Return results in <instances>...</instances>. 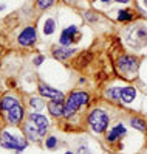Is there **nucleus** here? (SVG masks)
Wrapping results in <instances>:
<instances>
[{"label":"nucleus","instance_id":"obj_18","mask_svg":"<svg viewBox=\"0 0 147 154\" xmlns=\"http://www.w3.org/2000/svg\"><path fill=\"white\" fill-rule=\"evenodd\" d=\"M121 90L122 89H110V90H107V97L118 101V100H121Z\"/></svg>","mask_w":147,"mask_h":154},{"label":"nucleus","instance_id":"obj_11","mask_svg":"<svg viewBox=\"0 0 147 154\" xmlns=\"http://www.w3.org/2000/svg\"><path fill=\"white\" fill-rule=\"evenodd\" d=\"M48 109H50L51 115L60 117L65 112V103H62V100H53L51 103H48Z\"/></svg>","mask_w":147,"mask_h":154},{"label":"nucleus","instance_id":"obj_2","mask_svg":"<svg viewBox=\"0 0 147 154\" xmlns=\"http://www.w3.org/2000/svg\"><path fill=\"white\" fill-rule=\"evenodd\" d=\"M88 125H90V128L93 129L95 132H98V134L104 132L105 128L108 126V115H107V112L101 111V109L91 111L90 115H88Z\"/></svg>","mask_w":147,"mask_h":154},{"label":"nucleus","instance_id":"obj_12","mask_svg":"<svg viewBox=\"0 0 147 154\" xmlns=\"http://www.w3.org/2000/svg\"><path fill=\"white\" fill-rule=\"evenodd\" d=\"M73 53H75V50L65 47V45H62V47H54V48H53V55H54V58H57V59H60V61L70 58Z\"/></svg>","mask_w":147,"mask_h":154},{"label":"nucleus","instance_id":"obj_8","mask_svg":"<svg viewBox=\"0 0 147 154\" xmlns=\"http://www.w3.org/2000/svg\"><path fill=\"white\" fill-rule=\"evenodd\" d=\"M23 119V107L20 104H17L14 107H11L10 111H6V120L11 125H19Z\"/></svg>","mask_w":147,"mask_h":154},{"label":"nucleus","instance_id":"obj_16","mask_svg":"<svg viewBox=\"0 0 147 154\" xmlns=\"http://www.w3.org/2000/svg\"><path fill=\"white\" fill-rule=\"evenodd\" d=\"M135 95H136V90L133 87H125V89L121 90V100L124 103H130L135 98Z\"/></svg>","mask_w":147,"mask_h":154},{"label":"nucleus","instance_id":"obj_13","mask_svg":"<svg viewBox=\"0 0 147 154\" xmlns=\"http://www.w3.org/2000/svg\"><path fill=\"white\" fill-rule=\"evenodd\" d=\"M125 134V128L124 125H116L115 128L110 129V132L107 134V140L108 142H115V140H119Z\"/></svg>","mask_w":147,"mask_h":154},{"label":"nucleus","instance_id":"obj_7","mask_svg":"<svg viewBox=\"0 0 147 154\" xmlns=\"http://www.w3.org/2000/svg\"><path fill=\"white\" fill-rule=\"evenodd\" d=\"M34 42H36V28L34 26H26L19 34V44L28 47V45H33Z\"/></svg>","mask_w":147,"mask_h":154},{"label":"nucleus","instance_id":"obj_23","mask_svg":"<svg viewBox=\"0 0 147 154\" xmlns=\"http://www.w3.org/2000/svg\"><path fill=\"white\" fill-rule=\"evenodd\" d=\"M31 106L36 107V109H42V107H43V103L40 101L39 98H31Z\"/></svg>","mask_w":147,"mask_h":154},{"label":"nucleus","instance_id":"obj_17","mask_svg":"<svg viewBox=\"0 0 147 154\" xmlns=\"http://www.w3.org/2000/svg\"><path fill=\"white\" fill-rule=\"evenodd\" d=\"M54 28H56V20L54 19H47L43 23V33L45 34H51L54 31Z\"/></svg>","mask_w":147,"mask_h":154},{"label":"nucleus","instance_id":"obj_3","mask_svg":"<svg viewBox=\"0 0 147 154\" xmlns=\"http://www.w3.org/2000/svg\"><path fill=\"white\" fill-rule=\"evenodd\" d=\"M0 145L6 149H14V151H23L26 148V142L23 139H17L16 135L10 134V132H2L0 135Z\"/></svg>","mask_w":147,"mask_h":154},{"label":"nucleus","instance_id":"obj_14","mask_svg":"<svg viewBox=\"0 0 147 154\" xmlns=\"http://www.w3.org/2000/svg\"><path fill=\"white\" fill-rule=\"evenodd\" d=\"M23 132L26 134V139H28V140H36L37 137H40L39 131H37V126H36L31 120H30V123H26L23 126Z\"/></svg>","mask_w":147,"mask_h":154},{"label":"nucleus","instance_id":"obj_9","mask_svg":"<svg viewBox=\"0 0 147 154\" xmlns=\"http://www.w3.org/2000/svg\"><path fill=\"white\" fill-rule=\"evenodd\" d=\"M30 120H31L36 126H37V131H39L40 137L47 134V131H48V120L45 119L42 114H31V115H30Z\"/></svg>","mask_w":147,"mask_h":154},{"label":"nucleus","instance_id":"obj_26","mask_svg":"<svg viewBox=\"0 0 147 154\" xmlns=\"http://www.w3.org/2000/svg\"><path fill=\"white\" fill-rule=\"evenodd\" d=\"M144 5H146V6H147V0H144Z\"/></svg>","mask_w":147,"mask_h":154},{"label":"nucleus","instance_id":"obj_6","mask_svg":"<svg viewBox=\"0 0 147 154\" xmlns=\"http://www.w3.org/2000/svg\"><path fill=\"white\" fill-rule=\"evenodd\" d=\"M78 39H79V31H78V28L75 25L65 28L62 31V34H60V44L65 45V47H68V45L73 44V42H76Z\"/></svg>","mask_w":147,"mask_h":154},{"label":"nucleus","instance_id":"obj_21","mask_svg":"<svg viewBox=\"0 0 147 154\" xmlns=\"http://www.w3.org/2000/svg\"><path fill=\"white\" fill-rule=\"evenodd\" d=\"M53 3H54V0H37V6L40 10H47V8H50Z\"/></svg>","mask_w":147,"mask_h":154},{"label":"nucleus","instance_id":"obj_28","mask_svg":"<svg viewBox=\"0 0 147 154\" xmlns=\"http://www.w3.org/2000/svg\"><path fill=\"white\" fill-rule=\"evenodd\" d=\"M102 2H105V3H107V2H110V0H102Z\"/></svg>","mask_w":147,"mask_h":154},{"label":"nucleus","instance_id":"obj_19","mask_svg":"<svg viewBox=\"0 0 147 154\" xmlns=\"http://www.w3.org/2000/svg\"><path fill=\"white\" fill-rule=\"evenodd\" d=\"M132 126L135 129H138V131H146V123L141 120V119H132Z\"/></svg>","mask_w":147,"mask_h":154},{"label":"nucleus","instance_id":"obj_15","mask_svg":"<svg viewBox=\"0 0 147 154\" xmlns=\"http://www.w3.org/2000/svg\"><path fill=\"white\" fill-rule=\"evenodd\" d=\"M17 104H19L17 98H14V97H11V95H6V97L2 98V101H0V109L6 112V111H10L11 107H14V106H17Z\"/></svg>","mask_w":147,"mask_h":154},{"label":"nucleus","instance_id":"obj_27","mask_svg":"<svg viewBox=\"0 0 147 154\" xmlns=\"http://www.w3.org/2000/svg\"><path fill=\"white\" fill-rule=\"evenodd\" d=\"M0 10H3V5H0Z\"/></svg>","mask_w":147,"mask_h":154},{"label":"nucleus","instance_id":"obj_29","mask_svg":"<svg viewBox=\"0 0 147 154\" xmlns=\"http://www.w3.org/2000/svg\"><path fill=\"white\" fill-rule=\"evenodd\" d=\"M65 154H73V152H70V151H68V152H65Z\"/></svg>","mask_w":147,"mask_h":154},{"label":"nucleus","instance_id":"obj_22","mask_svg":"<svg viewBox=\"0 0 147 154\" xmlns=\"http://www.w3.org/2000/svg\"><path fill=\"white\" fill-rule=\"evenodd\" d=\"M45 145H47L48 149H54V148L57 146V139L56 137H48L47 142H45Z\"/></svg>","mask_w":147,"mask_h":154},{"label":"nucleus","instance_id":"obj_10","mask_svg":"<svg viewBox=\"0 0 147 154\" xmlns=\"http://www.w3.org/2000/svg\"><path fill=\"white\" fill-rule=\"evenodd\" d=\"M39 92H40L42 97H47V98H51V100H63V94L60 90L50 87V86H45V84L39 86Z\"/></svg>","mask_w":147,"mask_h":154},{"label":"nucleus","instance_id":"obj_24","mask_svg":"<svg viewBox=\"0 0 147 154\" xmlns=\"http://www.w3.org/2000/svg\"><path fill=\"white\" fill-rule=\"evenodd\" d=\"M42 61H43V58H42V56H39L37 59H36V64H37V66H39V64H40V62H42Z\"/></svg>","mask_w":147,"mask_h":154},{"label":"nucleus","instance_id":"obj_20","mask_svg":"<svg viewBox=\"0 0 147 154\" xmlns=\"http://www.w3.org/2000/svg\"><path fill=\"white\" fill-rule=\"evenodd\" d=\"M132 13L130 11H119V16H118V20H122V22H127V20H132Z\"/></svg>","mask_w":147,"mask_h":154},{"label":"nucleus","instance_id":"obj_1","mask_svg":"<svg viewBox=\"0 0 147 154\" xmlns=\"http://www.w3.org/2000/svg\"><path fill=\"white\" fill-rule=\"evenodd\" d=\"M87 101H88V95L85 92H81V90L73 92L68 97V100L65 101V112H63V117H71L82 104H85Z\"/></svg>","mask_w":147,"mask_h":154},{"label":"nucleus","instance_id":"obj_25","mask_svg":"<svg viewBox=\"0 0 147 154\" xmlns=\"http://www.w3.org/2000/svg\"><path fill=\"white\" fill-rule=\"evenodd\" d=\"M118 3H127V2H130V0H116Z\"/></svg>","mask_w":147,"mask_h":154},{"label":"nucleus","instance_id":"obj_4","mask_svg":"<svg viewBox=\"0 0 147 154\" xmlns=\"http://www.w3.org/2000/svg\"><path fill=\"white\" fill-rule=\"evenodd\" d=\"M128 44L133 47H144L147 45V28L144 26H136L128 33Z\"/></svg>","mask_w":147,"mask_h":154},{"label":"nucleus","instance_id":"obj_5","mask_svg":"<svg viewBox=\"0 0 147 154\" xmlns=\"http://www.w3.org/2000/svg\"><path fill=\"white\" fill-rule=\"evenodd\" d=\"M138 66H140V61H138L135 56H122L118 61V67L122 73H135L138 70Z\"/></svg>","mask_w":147,"mask_h":154}]
</instances>
